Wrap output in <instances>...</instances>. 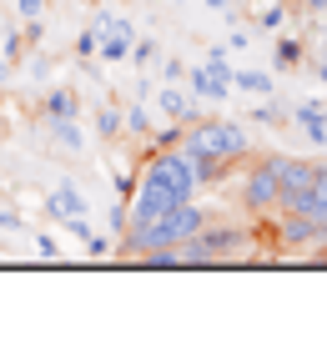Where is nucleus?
<instances>
[{"label": "nucleus", "mask_w": 327, "mask_h": 352, "mask_svg": "<svg viewBox=\"0 0 327 352\" xmlns=\"http://www.w3.org/2000/svg\"><path fill=\"white\" fill-rule=\"evenodd\" d=\"M15 10H21V21H41V15H45V0H15Z\"/></svg>", "instance_id": "26"}, {"label": "nucleus", "mask_w": 327, "mask_h": 352, "mask_svg": "<svg viewBox=\"0 0 327 352\" xmlns=\"http://www.w3.org/2000/svg\"><path fill=\"white\" fill-rule=\"evenodd\" d=\"M45 136H51V146L71 151V156H81V146H86V131H81L76 116L71 121H45Z\"/></svg>", "instance_id": "12"}, {"label": "nucleus", "mask_w": 327, "mask_h": 352, "mask_svg": "<svg viewBox=\"0 0 327 352\" xmlns=\"http://www.w3.org/2000/svg\"><path fill=\"white\" fill-rule=\"evenodd\" d=\"M81 252L96 257V262H106V257H116V242H111V232H91L86 242H81Z\"/></svg>", "instance_id": "17"}, {"label": "nucleus", "mask_w": 327, "mask_h": 352, "mask_svg": "<svg viewBox=\"0 0 327 352\" xmlns=\"http://www.w3.org/2000/svg\"><path fill=\"white\" fill-rule=\"evenodd\" d=\"M30 252H36L41 262H56L61 257V242H56L51 232H30Z\"/></svg>", "instance_id": "19"}, {"label": "nucleus", "mask_w": 327, "mask_h": 352, "mask_svg": "<svg viewBox=\"0 0 327 352\" xmlns=\"http://www.w3.org/2000/svg\"><path fill=\"white\" fill-rule=\"evenodd\" d=\"M45 41V15L41 21H25V45H41Z\"/></svg>", "instance_id": "27"}, {"label": "nucleus", "mask_w": 327, "mask_h": 352, "mask_svg": "<svg viewBox=\"0 0 327 352\" xmlns=\"http://www.w3.org/2000/svg\"><path fill=\"white\" fill-rule=\"evenodd\" d=\"M187 86H191L196 101L222 106L226 96H232V66H226V60H202V66H191V71H187Z\"/></svg>", "instance_id": "5"}, {"label": "nucleus", "mask_w": 327, "mask_h": 352, "mask_svg": "<svg viewBox=\"0 0 327 352\" xmlns=\"http://www.w3.org/2000/svg\"><path fill=\"white\" fill-rule=\"evenodd\" d=\"M302 6H307V10H327V0H302Z\"/></svg>", "instance_id": "29"}, {"label": "nucleus", "mask_w": 327, "mask_h": 352, "mask_svg": "<svg viewBox=\"0 0 327 352\" xmlns=\"http://www.w3.org/2000/svg\"><path fill=\"white\" fill-rule=\"evenodd\" d=\"M252 121H262V126H287L292 116H282L277 106H257V111H252Z\"/></svg>", "instance_id": "25"}, {"label": "nucleus", "mask_w": 327, "mask_h": 352, "mask_svg": "<svg viewBox=\"0 0 327 352\" xmlns=\"http://www.w3.org/2000/svg\"><path fill=\"white\" fill-rule=\"evenodd\" d=\"M71 51H76V60H91L96 51H101V36H96V25H91V30H81V36H76V45H71Z\"/></svg>", "instance_id": "22"}, {"label": "nucleus", "mask_w": 327, "mask_h": 352, "mask_svg": "<svg viewBox=\"0 0 327 352\" xmlns=\"http://www.w3.org/2000/svg\"><path fill=\"white\" fill-rule=\"evenodd\" d=\"M182 146L191 151L196 162V176L207 182H217L222 171H232L242 156H252V136L242 121H226V116H211V121H191L182 131Z\"/></svg>", "instance_id": "2"}, {"label": "nucleus", "mask_w": 327, "mask_h": 352, "mask_svg": "<svg viewBox=\"0 0 327 352\" xmlns=\"http://www.w3.org/2000/svg\"><path fill=\"white\" fill-rule=\"evenodd\" d=\"M272 56H277V66H297V60H302V41L297 36H282Z\"/></svg>", "instance_id": "20"}, {"label": "nucleus", "mask_w": 327, "mask_h": 352, "mask_svg": "<svg viewBox=\"0 0 327 352\" xmlns=\"http://www.w3.org/2000/svg\"><path fill=\"white\" fill-rule=\"evenodd\" d=\"M277 201H282V176H277V156H262L242 176V206L257 217H272Z\"/></svg>", "instance_id": "4"}, {"label": "nucleus", "mask_w": 327, "mask_h": 352, "mask_svg": "<svg viewBox=\"0 0 327 352\" xmlns=\"http://www.w3.org/2000/svg\"><path fill=\"white\" fill-rule=\"evenodd\" d=\"M156 76H161V81H187V60L182 56H161L156 60Z\"/></svg>", "instance_id": "21"}, {"label": "nucleus", "mask_w": 327, "mask_h": 352, "mask_svg": "<svg viewBox=\"0 0 327 352\" xmlns=\"http://www.w3.org/2000/svg\"><path fill=\"white\" fill-rule=\"evenodd\" d=\"M131 56H136V66L151 71V66H156V41H151V36H141L136 45H131Z\"/></svg>", "instance_id": "23"}, {"label": "nucleus", "mask_w": 327, "mask_h": 352, "mask_svg": "<svg viewBox=\"0 0 327 352\" xmlns=\"http://www.w3.org/2000/svg\"><path fill=\"white\" fill-rule=\"evenodd\" d=\"M277 176H282V197H292V191H302V186L317 176V162H302V156H277ZM277 206H282V201H277Z\"/></svg>", "instance_id": "10"}, {"label": "nucleus", "mask_w": 327, "mask_h": 352, "mask_svg": "<svg viewBox=\"0 0 327 352\" xmlns=\"http://www.w3.org/2000/svg\"><path fill=\"white\" fill-rule=\"evenodd\" d=\"M207 6H211V10H226V6H237V0H207Z\"/></svg>", "instance_id": "28"}, {"label": "nucleus", "mask_w": 327, "mask_h": 352, "mask_svg": "<svg viewBox=\"0 0 327 352\" xmlns=\"http://www.w3.org/2000/svg\"><path fill=\"white\" fill-rule=\"evenodd\" d=\"M196 96H191V86L187 81H161V91H156V101H151V111H156V121H176V126H191V121H202L196 116Z\"/></svg>", "instance_id": "6"}, {"label": "nucleus", "mask_w": 327, "mask_h": 352, "mask_svg": "<svg viewBox=\"0 0 327 352\" xmlns=\"http://www.w3.org/2000/svg\"><path fill=\"white\" fill-rule=\"evenodd\" d=\"M322 262H327V252H322Z\"/></svg>", "instance_id": "32"}, {"label": "nucleus", "mask_w": 327, "mask_h": 352, "mask_svg": "<svg viewBox=\"0 0 327 352\" xmlns=\"http://www.w3.org/2000/svg\"><path fill=\"white\" fill-rule=\"evenodd\" d=\"M131 45H136V36H111V41H101V56L106 66H121V60H131Z\"/></svg>", "instance_id": "16"}, {"label": "nucleus", "mask_w": 327, "mask_h": 352, "mask_svg": "<svg viewBox=\"0 0 327 352\" xmlns=\"http://www.w3.org/2000/svg\"><path fill=\"white\" fill-rule=\"evenodd\" d=\"M247 247H252V232L242 221H211L207 217L202 232L176 247V257H182V267H217V262H242Z\"/></svg>", "instance_id": "3"}, {"label": "nucleus", "mask_w": 327, "mask_h": 352, "mask_svg": "<svg viewBox=\"0 0 327 352\" xmlns=\"http://www.w3.org/2000/svg\"><path fill=\"white\" fill-rule=\"evenodd\" d=\"M121 126H126V136H146V141H151V131H156V111L136 101V106L121 111Z\"/></svg>", "instance_id": "13"}, {"label": "nucleus", "mask_w": 327, "mask_h": 352, "mask_svg": "<svg viewBox=\"0 0 327 352\" xmlns=\"http://www.w3.org/2000/svg\"><path fill=\"white\" fill-rule=\"evenodd\" d=\"M71 116H81V96L71 86H51L41 96V121H71Z\"/></svg>", "instance_id": "9"}, {"label": "nucleus", "mask_w": 327, "mask_h": 352, "mask_svg": "<svg viewBox=\"0 0 327 352\" xmlns=\"http://www.w3.org/2000/svg\"><path fill=\"white\" fill-rule=\"evenodd\" d=\"M277 212H297V217H313L317 227H327V166H317V176H313L302 191L282 197V206H277Z\"/></svg>", "instance_id": "7"}, {"label": "nucleus", "mask_w": 327, "mask_h": 352, "mask_svg": "<svg viewBox=\"0 0 327 352\" xmlns=\"http://www.w3.org/2000/svg\"><path fill=\"white\" fill-rule=\"evenodd\" d=\"M232 91H252V96H272L277 81L267 71H232Z\"/></svg>", "instance_id": "14"}, {"label": "nucleus", "mask_w": 327, "mask_h": 352, "mask_svg": "<svg viewBox=\"0 0 327 352\" xmlns=\"http://www.w3.org/2000/svg\"><path fill=\"white\" fill-rule=\"evenodd\" d=\"M6 76H10V60H0V86H6Z\"/></svg>", "instance_id": "30"}, {"label": "nucleus", "mask_w": 327, "mask_h": 352, "mask_svg": "<svg viewBox=\"0 0 327 352\" xmlns=\"http://www.w3.org/2000/svg\"><path fill=\"white\" fill-rule=\"evenodd\" d=\"M106 221H111V236H121V232L131 227V212H126V201H116V206H111V212H106Z\"/></svg>", "instance_id": "24"}, {"label": "nucleus", "mask_w": 327, "mask_h": 352, "mask_svg": "<svg viewBox=\"0 0 327 352\" xmlns=\"http://www.w3.org/2000/svg\"><path fill=\"white\" fill-rule=\"evenodd\" d=\"M96 36L111 41V36H136V30H131L126 15H96Z\"/></svg>", "instance_id": "18"}, {"label": "nucleus", "mask_w": 327, "mask_h": 352, "mask_svg": "<svg viewBox=\"0 0 327 352\" xmlns=\"http://www.w3.org/2000/svg\"><path fill=\"white\" fill-rule=\"evenodd\" d=\"M322 81H327V60H322Z\"/></svg>", "instance_id": "31"}, {"label": "nucleus", "mask_w": 327, "mask_h": 352, "mask_svg": "<svg viewBox=\"0 0 327 352\" xmlns=\"http://www.w3.org/2000/svg\"><path fill=\"white\" fill-rule=\"evenodd\" d=\"M202 191V176H196V162L187 146H161L146 156V166L136 176V191H131L126 212H131V227H146L151 217L171 212L182 201H196Z\"/></svg>", "instance_id": "1"}, {"label": "nucleus", "mask_w": 327, "mask_h": 352, "mask_svg": "<svg viewBox=\"0 0 327 352\" xmlns=\"http://www.w3.org/2000/svg\"><path fill=\"white\" fill-rule=\"evenodd\" d=\"M292 121L307 131V141H313V146H327V106H322V101H302Z\"/></svg>", "instance_id": "11"}, {"label": "nucleus", "mask_w": 327, "mask_h": 352, "mask_svg": "<svg viewBox=\"0 0 327 352\" xmlns=\"http://www.w3.org/2000/svg\"><path fill=\"white\" fill-rule=\"evenodd\" d=\"M96 136H101V141H121V136H126L116 106H101V111H96Z\"/></svg>", "instance_id": "15"}, {"label": "nucleus", "mask_w": 327, "mask_h": 352, "mask_svg": "<svg viewBox=\"0 0 327 352\" xmlns=\"http://www.w3.org/2000/svg\"><path fill=\"white\" fill-rule=\"evenodd\" d=\"M45 206V217L51 221H76V217H91V201H86V191H81L76 182H61V186H51V197L41 201Z\"/></svg>", "instance_id": "8"}]
</instances>
